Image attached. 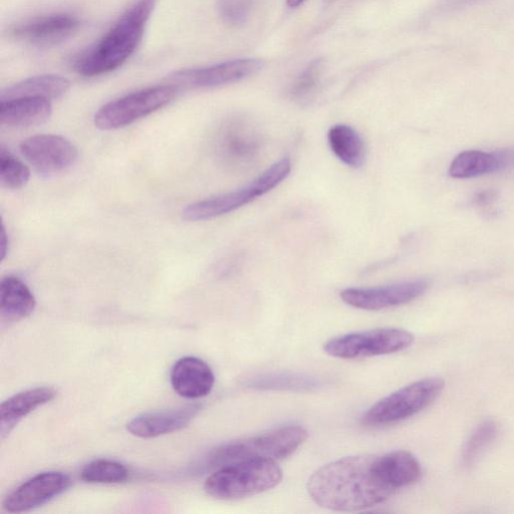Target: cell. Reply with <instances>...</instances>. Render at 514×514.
Masks as SVG:
<instances>
[{
  "mask_svg": "<svg viewBox=\"0 0 514 514\" xmlns=\"http://www.w3.org/2000/svg\"><path fill=\"white\" fill-rule=\"evenodd\" d=\"M475 2H478V0H447L444 5V10L450 12L453 10H459L460 8L472 5Z\"/></svg>",
  "mask_w": 514,
  "mask_h": 514,
  "instance_id": "30",
  "label": "cell"
},
{
  "mask_svg": "<svg viewBox=\"0 0 514 514\" xmlns=\"http://www.w3.org/2000/svg\"><path fill=\"white\" fill-rule=\"evenodd\" d=\"M70 82L60 76L44 75L22 81L2 92L0 101L17 98H44L56 100L70 90Z\"/></svg>",
  "mask_w": 514,
  "mask_h": 514,
  "instance_id": "22",
  "label": "cell"
},
{
  "mask_svg": "<svg viewBox=\"0 0 514 514\" xmlns=\"http://www.w3.org/2000/svg\"><path fill=\"white\" fill-rule=\"evenodd\" d=\"M53 113L52 101L44 98H17L0 101V124L27 128L47 122Z\"/></svg>",
  "mask_w": 514,
  "mask_h": 514,
  "instance_id": "18",
  "label": "cell"
},
{
  "mask_svg": "<svg viewBox=\"0 0 514 514\" xmlns=\"http://www.w3.org/2000/svg\"><path fill=\"white\" fill-rule=\"evenodd\" d=\"M215 377L211 368L195 357L178 360L171 371V384L175 392L187 399L207 396L213 389Z\"/></svg>",
  "mask_w": 514,
  "mask_h": 514,
  "instance_id": "17",
  "label": "cell"
},
{
  "mask_svg": "<svg viewBox=\"0 0 514 514\" xmlns=\"http://www.w3.org/2000/svg\"><path fill=\"white\" fill-rule=\"evenodd\" d=\"M21 151L42 175L51 176L72 167L79 156L77 147L58 135H37L21 144Z\"/></svg>",
  "mask_w": 514,
  "mask_h": 514,
  "instance_id": "12",
  "label": "cell"
},
{
  "mask_svg": "<svg viewBox=\"0 0 514 514\" xmlns=\"http://www.w3.org/2000/svg\"><path fill=\"white\" fill-rule=\"evenodd\" d=\"M37 301L30 288L20 278L8 276L0 283V314L7 322H18L30 317Z\"/></svg>",
  "mask_w": 514,
  "mask_h": 514,
  "instance_id": "21",
  "label": "cell"
},
{
  "mask_svg": "<svg viewBox=\"0 0 514 514\" xmlns=\"http://www.w3.org/2000/svg\"><path fill=\"white\" fill-rule=\"evenodd\" d=\"M79 28L80 21L77 17L69 14H52L15 26L11 30V36L30 44L48 46L63 42Z\"/></svg>",
  "mask_w": 514,
  "mask_h": 514,
  "instance_id": "14",
  "label": "cell"
},
{
  "mask_svg": "<svg viewBox=\"0 0 514 514\" xmlns=\"http://www.w3.org/2000/svg\"><path fill=\"white\" fill-rule=\"evenodd\" d=\"M178 92L166 84L132 93L103 106L95 115V125L103 131L124 128L170 104Z\"/></svg>",
  "mask_w": 514,
  "mask_h": 514,
  "instance_id": "7",
  "label": "cell"
},
{
  "mask_svg": "<svg viewBox=\"0 0 514 514\" xmlns=\"http://www.w3.org/2000/svg\"><path fill=\"white\" fill-rule=\"evenodd\" d=\"M375 461L373 455H356L328 463L312 474L308 492L318 505L335 511L376 506L395 491L382 480Z\"/></svg>",
  "mask_w": 514,
  "mask_h": 514,
  "instance_id": "1",
  "label": "cell"
},
{
  "mask_svg": "<svg viewBox=\"0 0 514 514\" xmlns=\"http://www.w3.org/2000/svg\"><path fill=\"white\" fill-rule=\"evenodd\" d=\"M513 168L514 149L512 148L492 152L468 150L454 158L449 168V174L456 179H470Z\"/></svg>",
  "mask_w": 514,
  "mask_h": 514,
  "instance_id": "15",
  "label": "cell"
},
{
  "mask_svg": "<svg viewBox=\"0 0 514 514\" xmlns=\"http://www.w3.org/2000/svg\"><path fill=\"white\" fill-rule=\"evenodd\" d=\"M375 465L382 480L395 492L415 484L422 476L419 460L404 450L376 456Z\"/></svg>",
  "mask_w": 514,
  "mask_h": 514,
  "instance_id": "19",
  "label": "cell"
},
{
  "mask_svg": "<svg viewBox=\"0 0 514 514\" xmlns=\"http://www.w3.org/2000/svg\"><path fill=\"white\" fill-rule=\"evenodd\" d=\"M259 60L240 59L204 68L179 71L168 76L167 84L178 90L216 88L244 80L259 72Z\"/></svg>",
  "mask_w": 514,
  "mask_h": 514,
  "instance_id": "10",
  "label": "cell"
},
{
  "mask_svg": "<svg viewBox=\"0 0 514 514\" xmlns=\"http://www.w3.org/2000/svg\"><path fill=\"white\" fill-rule=\"evenodd\" d=\"M308 435L304 427L290 425L236 440L214 449L206 458L205 467L219 469L242 461L282 460L294 454Z\"/></svg>",
  "mask_w": 514,
  "mask_h": 514,
  "instance_id": "3",
  "label": "cell"
},
{
  "mask_svg": "<svg viewBox=\"0 0 514 514\" xmlns=\"http://www.w3.org/2000/svg\"><path fill=\"white\" fill-rule=\"evenodd\" d=\"M332 152L345 165L361 168L366 161V145L361 135L351 126L339 124L328 132Z\"/></svg>",
  "mask_w": 514,
  "mask_h": 514,
  "instance_id": "23",
  "label": "cell"
},
{
  "mask_svg": "<svg viewBox=\"0 0 514 514\" xmlns=\"http://www.w3.org/2000/svg\"><path fill=\"white\" fill-rule=\"evenodd\" d=\"M414 341L413 334L406 330L382 328L334 338L325 344L324 350L334 358L356 360L398 353Z\"/></svg>",
  "mask_w": 514,
  "mask_h": 514,
  "instance_id": "8",
  "label": "cell"
},
{
  "mask_svg": "<svg viewBox=\"0 0 514 514\" xmlns=\"http://www.w3.org/2000/svg\"><path fill=\"white\" fill-rule=\"evenodd\" d=\"M324 64L321 60L313 62L301 73L290 88V96L298 102L309 101L317 92Z\"/></svg>",
  "mask_w": 514,
  "mask_h": 514,
  "instance_id": "28",
  "label": "cell"
},
{
  "mask_svg": "<svg viewBox=\"0 0 514 514\" xmlns=\"http://www.w3.org/2000/svg\"><path fill=\"white\" fill-rule=\"evenodd\" d=\"M244 385L255 390L311 392L323 383L316 377L300 373H269L249 377Z\"/></svg>",
  "mask_w": 514,
  "mask_h": 514,
  "instance_id": "24",
  "label": "cell"
},
{
  "mask_svg": "<svg viewBox=\"0 0 514 514\" xmlns=\"http://www.w3.org/2000/svg\"><path fill=\"white\" fill-rule=\"evenodd\" d=\"M444 387V380L436 377L411 383L377 402L363 416L362 422L381 427L404 421L433 403Z\"/></svg>",
  "mask_w": 514,
  "mask_h": 514,
  "instance_id": "6",
  "label": "cell"
},
{
  "mask_svg": "<svg viewBox=\"0 0 514 514\" xmlns=\"http://www.w3.org/2000/svg\"><path fill=\"white\" fill-rule=\"evenodd\" d=\"M57 391L51 387H39L19 393L0 406L2 436L9 434L15 426L37 408L51 402Z\"/></svg>",
  "mask_w": 514,
  "mask_h": 514,
  "instance_id": "20",
  "label": "cell"
},
{
  "mask_svg": "<svg viewBox=\"0 0 514 514\" xmlns=\"http://www.w3.org/2000/svg\"><path fill=\"white\" fill-rule=\"evenodd\" d=\"M291 171L292 161L284 158L243 188L190 204L182 212L183 219L197 222L230 213L272 191Z\"/></svg>",
  "mask_w": 514,
  "mask_h": 514,
  "instance_id": "5",
  "label": "cell"
},
{
  "mask_svg": "<svg viewBox=\"0 0 514 514\" xmlns=\"http://www.w3.org/2000/svg\"><path fill=\"white\" fill-rule=\"evenodd\" d=\"M217 8L225 24L239 27L247 22L253 8V0H217Z\"/></svg>",
  "mask_w": 514,
  "mask_h": 514,
  "instance_id": "29",
  "label": "cell"
},
{
  "mask_svg": "<svg viewBox=\"0 0 514 514\" xmlns=\"http://www.w3.org/2000/svg\"><path fill=\"white\" fill-rule=\"evenodd\" d=\"M8 250H9V235L7 233L5 226L3 225L2 239H0V255H2V257H0V260H2V262L5 261L6 256L8 254Z\"/></svg>",
  "mask_w": 514,
  "mask_h": 514,
  "instance_id": "31",
  "label": "cell"
},
{
  "mask_svg": "<svg viewBox=\"0 0 514 514\" xmlns=\"http://www.w3.org/2000/svg\"><path fill=\"white\" fill-rule=\"evenodd\" d=\"M200 407L191 405L179 409L142 414L128 425V431L140 438H155L187 427L199 412Z\"/></svg>",
  "mask_w": 514,
  "mask_h": 514,
  "instance_id": "16",
  "label": "cell"
},
{
  "mask_svg": "<svg viewBox=\"0 0 514 514\" xmlns=\"http://www.w3.org/2000/svg\"><path fill=\"white\" fill-rule=\"evenodd\" d=\"M216 145L219 158L227 167L244 171L259 161L265 141L262 131L251 120L234 116L221 126Z\"/></svg>",
  "mask_w": 514,
  "mask_h": 514,
  "instance_id": "9",
  "label": "cell"
},
{
  "mask_svg": "<svg viewBox=\"0 0 514 514\" xmlns=\"http://www.w3.org/2000/svg\"><path fill=\"white\" fill-rule=\"evenodd\" d=\"M81 478L89 483H123L128 480L129 471L127 467L120 462L98 459L85 466L82 470Z\"/></svg>",
  "mask_w": 514,
  "mask_h": 514,
  "instance_id": "25",
  "label": "cell"
},
{
  "mask_svg": "<svg viewBox=\"0 0 514 514\" xmlns=\"http://www.w3.org/2000/svg\"><path fill=\"white\" fill-rule=\"evenodd\" d=\"M154 8L155 0H138L96 45L75 59V71L93 78L124 65L139 47Z\"/></svg>",
  "mask_w": 514,
  "mask_h": 514,
  "instance_id": "2",
  "label": "cell"
},
{
  "mask_svg": "<svg viewBox=\"0 0 514 514\" xmlns=\"http://www.w3.org/2000/svg\"><path fill=\"white\" fill-rule=\"evenodd\" d=\"M70 485L71 479L65 473H40L15 489L5 499L4 508L12 513L35 509L63 494Z\"/></svg>",
  "mask_w": 514,
  "mask_h": 514,
  "instance_id": "13",
  "label": "cell"
},
{
  "mask_svg": "<svg viewBox=\"0 0 514 514\" xmlns=\"http://www.w3.org/2000/svg\"><path fill=\"white\" fill-rule=\"evenodd\" d=\"M425 280L403 282L384 287L351 288L341 293L342 301L364 311H382L409 304L428 290Z\"/></svg>",
  "mask_w": 514,
  "mask_h": 514,
  "instance_id": "11",
  "label": "cell"
},
{
  "mask_svg": "<svg viewBox=\"0 0 514 514\" xmlns=\"http://www.w3.org/2000/svg\"><path fill=\"white\" fill-rule=\"evenodd\" d=\"M498 434V425L492 420L482 422L471 434L462 451L465 465H471L477 457L494 441Z\"/></svg>",
  "mask_w": 514,
  "mask_h": 514,
  "instance_id": "27",
  "label": "cell"
},
{
  "mask_svg": "<svg viewBox=\"0 0 514 514\" xmlns=\"http://www.w3.org/2000/svg\"><path fill=\"white\" fill-rule=\"evenodd\" d=\"M304 2L305 0H287L288 6L293 9L300 7Z\"/></svg>",
  "mask_w": 514,
  "mask_h": 514,
  "instance_id": "32",
  "label": "cell"
},
{
  "mask_svg": "<svg viewBox=\"0 0 514 514\" xmlns=\"http://www.w3.org/2000/svg\"><path fill=\"white\" fill-rule=\"evenodd\" d=\"M283 480V470L274 460H249L217 469L205 481L204 489L221 500H237L264 493Z\"/></svg>",
  "mask_w": 514,
  "mask_h": 514,
  "instance_id": "4",
  "label": "cell"
},
{
  "mask_svg": "<svg viewBox=\"0 0 514 514\" xmlns=\"http://www.w3.org/2000/svg\"><path fill=\"white\" fill-rule=\"evenodd\" d=\"M31 178V170L10 151L0 150V183L8 189H21Z\"/></svg>",
  "mask_w": 514,
  "mask_h": 514,
  "instance_id": "26",
  "label": "cell"
}]
</instances>
